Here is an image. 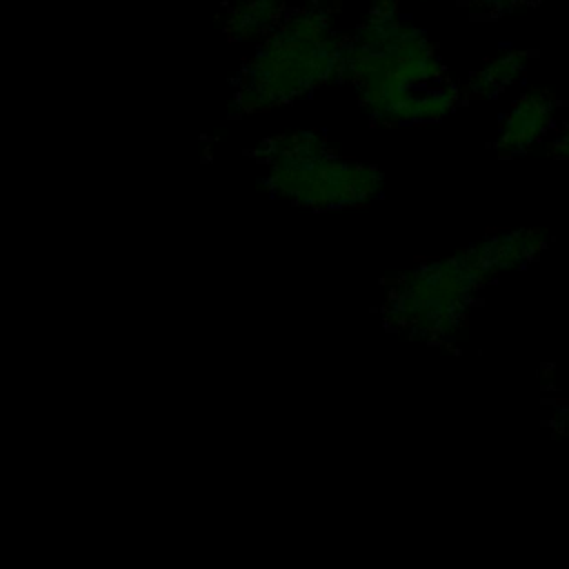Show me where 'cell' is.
I'll return each instance as SVG.
<instances>
[{
	"instance_id": "3",
	"label": "cell",
	"mask_w": 569,
	"mask_h": 569,
	"mask_svg": "<svg viewBox=\"0 0 569 569\" xmlns=\"http://www.w3.org/2000/svg\"><path fill=\"white\" fill-rule=\"evenodd\" d=\"M267 184L305 207H347L373 198L382 178L369 164L331 156L320 138L300 131L269 140Z\"/></svg>"
},
{
	"instance_id": "2",
	"label": "cell",
	"mask_w": 569,
	"mask_h": 569,
	"mask_svg": "<svg viewBox=\"0 0 569 569\" xmlns=\"http://www.w3.org/2000/svg\"><path fill=\"white\" fill-rule=\"evenodd\" d=\"M345 51L320 16H298L273 33L244 69L242 107L271 109L342 71Z\"/></svg>"
},
{
	"instance_id": "8",
	"label": "cell",
	"mask_w": 569,
	"mask_h": 569,
	"mask_svg": "<svg viewBox=\"0 0 569 569\" xmlns=\"http://www.w3.org/2000/svg\"><path fill=\"white\" fill-rule=\"evenodd\" d=\"M485 7H493V9H513V7H522V4H529L533 0H476Z\"/></svg>"
},
{
	"instance_id": "1",
	"label": "cell",
	"mask_w": 569,
	"mask_h": 569,
	"mask_svg": "<svg viewBox=\"0 0 569 569\" xmlns=\"http://www.w3.org/2000/svg\"><path fill=\"white\" fill-rule=\"evenodd\" d=\"M342 73L382 122H422L456 107L453 87H436L442 67L422 33L391 11L371 18L342 56Z\"/></svg>"
},
{
	"instance_id": "6",
	"label": "cell",
	"mask_w": 569,
	"mask_h": 569,
	"mask_svg": "<svg viewBox=\"0 0 569 569\" xmlns=\"http://www.w3.org/2000/svg\"><path fill=\"white\" fill-rule=\"evenodd\" d=\"M527 69V58L522 51H502L496 58L487 60L482 69H478L469 82V89L478 96H496L505 89L513 87Z\"/></svg>"
},
{
	"instance_id": "4",
	"label": "cell",
	"mask_w": 569,
	"mask_h": 569,
	"mask_svg": "<svg viewBox=\"0 0 569 569\" xmlns=\"http://www.w3.org/2000/svg\"><path fill=\"white\" fill-rule=\"evenodd\" d=\"M489 276L476 249L447 260L420 264L396 280L387 296L391 325L413 338L438 340L449 336L473 293Z\"/></svg>"
},
{
	"instance_id": "5",
	"label": "cell",
	"mask_w": 569,
	"mask_h": 569,
	"mask_svg": "<svg viewBox=\"0 0 569 569\" xmlns=\"http://www.w3.org/2000/svg\"><path fill=\"white\" fill-rule=\"evenodd\" d=\"M556 111L558 102L549 91L529 89L520 93L500 122L498 147L518 153L538 144L556 127Z\"/></svg>"
},
{
	"instance_id": "7",
	"label": "cell",
	"mask_w": 569,
	"mask_h": 569,
	"mask_svg": "<svg viewBox=\"0 0 569 569\" xmlns=\"http://www.w3.org/2000/svg\"><path fill=\"white\" fill-rule=\"evenodd\" d=\"M276 20V7H271V0H249L236 9L231 29L240 33V38H251L269 29Z\"/></svg>"
}]
</instances>
